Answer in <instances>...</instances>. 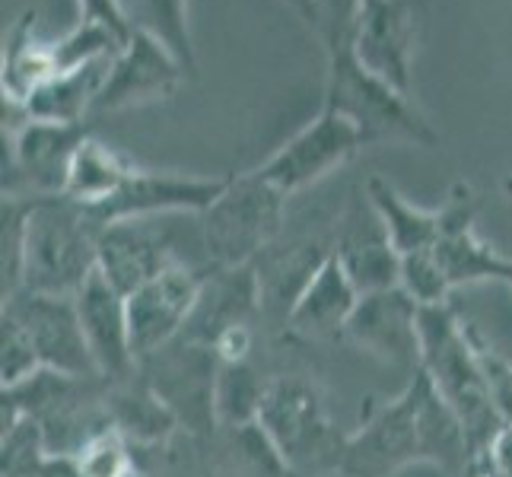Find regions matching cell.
Returning a JSON list of instances; mask_svg holds the SVG:
<instances>
[{
	"instance_id": "obj_1",
	"label": "cell",
	"mask_w": 512,
	"mask_h": 477,
	"mask_svg": "<svg viewBox=\"0 0 512 477\" xmlns=\"http://www.w3.org/2000/svg\"><path fill=\"white\" fill-rule=\"evenodd\" d=\"M423 462L468 471L471 449L452 408L436 395L427 373L414 369L404 392L385 401L357 433L347 436L338 477H395Z\"/></svg>"
},
{
	"instance_id": "obj_2",
	"label": "cell",
	"mask_w": 512,
	"mask_h": 477,
	"mask_svg": "<svg viewBox=\"0 0 512 477\" xmlns=\"http://www.w3.org/2000/svg\"><path fill=\"white\" fill-rule=\"evenodd\" d=\"M420 369L458 417L471 458L481 455L509 423L493 408L481 353L449 303L420 309Z\"/></svg>"
},
{
	"instance_id": "obj_3",
	"label": "cell",
	"mask_w": 512,
	"mask_h": 477,
	"mask_svg": "<svg viewBox=\"0 0 512 477\" xmlns=\"http://www.w3.org/2000/svg\"><path fill=\"white\" fill-rule=\"evenodd\" d=\"M102 223L90 204L67 194L32 198L26 217L23 290L45 296H77L99 271Z\"/></svg>"
},
{
	"instance_id": "obj_4",
	"label": "cell",
	"mask_w": 512,
	"mask_h": 477,
	"mask_svg": "<svg viewBox=\"0 0 512 477\" xmlns=\"http://www.w3.org/2000/svg\"><path fill=\"white\" fill-rule=\"evenodd\" d=\"M258 433L290 471L303 477H338L347 436L328 420L319 388L306 379H271L258 414Z\"/></svg>"
},
{
	"instance_id": "obj_5",
	"label": "cell",
	"mask_w": 512,
	"mask_h": 477,
	"mask_svg": "<svg viewBox=\"0 0 512 477\" xmlns=\"http://www.w3.org/2000/svg\"><path fill=\"white\" fill-rule=\"evenodd\" d=\"M325 109L344 115L357 125L363 144H414L433 147L439 134L430 121L417 112L411 96L398 93L392 83L376 77L353 55V48H341L328 55L325 80Z\"/></svg>"
},
{
	"instance_id": "obj_6",
	"label": "cell",
	"mask_w": 512,
	"mask_h": 477,
	"mask_svg": "<svg viewBox=\"0 0 512 477\" xmlns=\"http://www.w3.org/2000/svg\"><path fill=\"white\" fill-rule=\"evenodd\" d=\"M287 194H280L258 172L229 179L217 204L204 210V245L214 268L255 264L271 249L284 226Z\"/></svg>"
},
{
	"instance_id": "obj_7",
	"label": "cell",
	"mask_w": 512,
	"mask_h": 477,
	"mask_svg": "<svg viewBox=\"0 0 512 477\" xmlns=\"http://www.w3.org/2000/svg\"><path fill=\"white\" fill-rule=\"evenodd\" d=\"M427 26L423 0H363L353 26V55L376 77L411 96L414 58Z\"/></svg>"
},
{
	"instance_id": "obj_8",
	"label": "cell",
	"mask_w": 512,
	"mask_h": 477,
	"mask_svg": "<svg viewBox=\"0 0 512 477\" xmlns=\"http://www.w3.org/2000/svg\"><path fill=\"white\" fill-rule=\"evenodd\" d=\"M4 315L26 331L42 369L74 376V379H102L93 350L77 315L74 296H45L20 290L4 299Z\"/></svg>"
},
{
	"instance_id": "obj_9",
	"label": "cell",
	"mask_w": 512,
	"mask_h": 477,
	"mask_svg": "<svg viewBox=\"0 0 512 477\" xmlns=\"http://www.w3.org/2000/svg\"><path fill=\"white\" fill-rule=\"evenodd\" d=\"M363 134L357 125L338 112L322 109V115L306 125L296 137H290L268 163H261L255 172L264 182H271L280 194H296L315 182H322L325 175L338 172L344 163L363 150Z\"/></svg>"
},
{
	"instance_id": "obj_10",
	"label": "cell",
	"mask_w": 512,
	"mask_h": 477,
	"mask_svg": "<svg viewBox=\"0 0 512 477\" xmlns=\"http://www.w3.org/2000/svg\"><path fill=\"white\" fill-rule=\"evenodd\" d=\"M144 363H150L147 385L160 398L175 420L185 427L207 433L210 423L217 420V376H220V357L207 344H169L160 353H153Z\"/></svg>"
},
{
	"instance_id": "obj_11",
	"label": "cell",
	"mask_w": 512,
	"mask_h": 477,
	"mask_svg": "<svg viewBox=\"0 0 512 477\" xmlns=\"http://www.w3.org/2000/svg\"><path fill=\"white\" fill-rule=\"evenodd\" d=\"M204 280L207 274L185 268V264H172L169 271L147 280L144 287H137L131 296H125L131 350L137 363L160 353L185 331L188 318L201 299Z\"/></svg>"
},
{
	"instance_id": "obj_12",
	"label": "cell",
	"mask_w": 512,
	"mask_h": 477,
	"mask_svg": "<svg viewBox=\"0 0 512 477\" xmlns=\"http://www.w3.org/2000/svg\"><path fill=\"white\" fill-rule=\"evenodd\" d=\"M185 64L179 55L147 26H134L131 42L121 48L112 74L93 102V115L125 112L137 105L169 99L182 86Z\"/></svg>"
},
{
	"instance_id": "obj_13",
	"label": "cell",
	"mask_w": 512,
	"mask_h": 477,
	"mask_svg": "<svg viewBox=\"0 0 512 477\" xmlns=\"http://www.w3.org/2000/svg\"><path fill=\"white\" fill-rule=\"evenodd\" d=\"M229 179H198V175H166V172H147L134 169L128 182L121 185L109 201L93 204V214L102 226L118 220H147L160 214H204L217 204L226 191Z\"/></svg>"
},
{
	"instance_id": "obj_14",
	"label": "cell",
	"mask_w": 512,
	"mask_h": 477,
	"mask_svg": "<svg viewBox=\"0 0 512 477\" xmlns=\"http://www.w3.org/2000/svg\"><path fill=\"white\" fill-rule=\"evenodd\" d=\"M474 214H478V198H474L471 185H455L446 207L439 210V239L433 245V255L439 268L446 271L452 290L512 280V258L497 255L474 236Z\"/></svg>"
},
{
	"instance_id": "obj_15",
	"label": "cell",
	"mask_w": 512,
	"mask_h": 477,
	"mask_svg": "<svg viewBox=\"0 0 512 477\" xmlns=\"http://www.w3.org/2000/svg\"><path fill=\"white\" fill-rule=\"evenodd\" d=\"M344 334L385 363L420 369V306L401 287L360 296Z\"/></svg>"
},
{
	"instance_id": "obj_16",
	"label": "cell",
	"mask_w": 512,
	"mask_h": 477,
	"mask_svg": "<svg viewBox=\"0 0 512 477\" xmlns=\"http://www.w3.org/2000/svg\"><path fill=\"white\" fill-rule=\"evenodd\" d=\"M334 258L341 261L360 296L401 287V255L366 194H357L347 207L338 242H334Z\"/></svg>"
},
{
	"instance_id": "obj_17",
	"label": "cell",
	"mask_w": 512,
	"mask_h": 477,
	"mask_svg": "<svg viewBox=\"0 0 512 477\" xmlns=\"http://www.w3.org/2000/svg\"><path fill=\"white\" fill-rule=\"evenodd\" d=\"M74 303H77L80 325L86 334V344H90V350H93L99 376L109 385L134 379L140 363L134 360V350H131L128 299L96 271L80 287Z\"/></svg>"
},
{
	"instance_id": "obj_18",
	"label": "cell",
	"mask_w": 512,
	"mask_h": 477,
	"mask_svg": "<svg viewBox=\"0 0 512 477\" xmlns=\"http://www.w3.org/2000/svg\"><path fill=\"white\" fill-rule=\"evenodd\" d=\"M90 137L86 121L67 125V121H39L29 118L20 131H13V159L10 172L20 175L32 198L42 194H64L74 156Z\"/></svg>"
},
{
	"instance_id": "obj_19",
	"label": "cell",
	"mask_w": 512,
	"mask_h": 477,
	"mask_svg": "<svg viewBox=\"0 0 512 477\" xmlns=\"http://www.w3.org/2000/svg\"><path fill=\"white\" fill-rule=\"evenodd\" d=\"M172 264L182 261L172 255V242L160 226L147 220H118L102 229L99 274L121 296H131L147 280L169 271Z\"/></svg>"
},
{
	"instance_id": "obj_20",
	"label": "cell",
	"mask_w": 512,
	"mask_h": 477,
	"mask_svg": "<svg viewBox=\"0 0 512 477\" xmlns=\"http://www.w3.org/2000/svg\"><path fill=\"white\" fill-rule=\"evenodd\" d=\"M360 303V290L353 287V280L341 268L338 258H328L315 277L306 284L293 303L287 325L309 338H325V334H341L347 331V322L353 309Z\"/></svg>"
},
{
	"instance_id": "obj_21",
	"label": "cell",
	"mask_w": 512,
	"mask_h": 477,
	"mask_svg": "<svg viewBox=\"0 0 512 477\" xmlns=\"http://www.w3.org/2000/svg\"><path fill=\"white\" fill-rule=\"evenodd\" d=\"M115 58L118 55L96 58L83 67L67 70V74L51 77L42 90H35L32 99L26 102V115L39 118V121H67V125L86 121L93 115V102H96L99 90L112 74Z\"/></svg>"
},
{
	"instance_id": "obj_22",
	"label": "cell",
	"mask_w": 512,
	"mask_h": 477,
	"mask_svg": "<svg viewBox=\"0 0 512 477\" xmlns=\"http://www.w3.org/2000/svg\"><path fill=\"white\" fill-rule=\"evenodd\" d=\"M51 77H58L55 51L51 45L35 42V13H23L4 45V77H0L4 102L26 105Z\"/></svg>"
},
{
	"instance_id": "obj_23",
	"label": "cell",
	"mask_w": 512,
	"mask_h": 477,
	"mask_svg": "<svg viewBox=\"0 0 512 477\" xmlns=\"http://www.w3.org/2000/svg\"><path fill=\"white\" fill-rule=\"evenodd\" d=\"M366 198L373 201L385 223V233L398 249V255L427 252L439 239V210H420L411 201H404L395 185H388L379 175L366 182Z\"/></svg>"
},
{
	"instance_id": "obj_24",
	"label": "cell",
	"mask_w": 512,
	"mask_h": 477,
	"mask_svg": "<svg viewBox=\"0 0 512 477\" xmlns=\"http://www.w3.org/2000/svg\"><path fill=\"white\" fill-rule=\"evenodd\" d=\"M134 166L125 156L115 153L112 147H105L102 140L86 137L83 147L74 156V166H70V179L64 194L80 204H102L109 201L112 194L128 182V175Z\"/></svg>"
},
{
	"instance_id": "obj_25",
	"label": "cell",
	"mask_w": 512,
	"mask_h": 477,
	"mask_svg": "<svg viewBox=\"0 0 512 477\" xmlns=\"http://www.w3.org/2000/svg\"><path fill=\"white\" fill-rule=\"evenodd\" d=\"M271 382H261L255 369L245 363H220L217 376V420L236 423V427H249L258 423L261 404L268 398Z\"/></svg>"
},
{
	"instance_id": "obj_26",
	"label": "cell",
	"mask_w": 512,
	"mask_h": 477,
	"mask_svg": "<svg viewBox=\"0 0 512 477\" xmlns=\"http://www.w3.org/2000/svg\"><path fill=\"white\" fill-rule=\"evenodd\" d=\"M74 458L83 477H134L131 439L118 427H105L90 436Z\"/></svg>"
},
{
	"instance_id": "obj_27",
	"label": "cell",
	"mask_w": 512,
	"mask_h": 477,
	"mask_svg": "<svg viewBox=\"0 0 512 477\" xmlns=\"http://www.w3.org/2000/svg\"><path fill=\"white\" fill-rule=\"evenodd\" d=\"M32 198L7 194L4 198V236H0V277H4V299L23 290V249H26V217Z\"/></svg>"
},
{
	"instance_id": "obj_28",
	"label": "cell",
	"mask_w": 512,
	"mask_h": 477,
	"mask_svg": "<svg viewBox=\"0 0 512 477\" xmlns=\"http://www.w3.org/2000/svg\"><path fill=\"white\" fill-rule=\"evenodd\" d=\"M401 290L408 293L420 309L423 306H443L455 293L446 271L439 268L433 249L401 258Z\"/></svg>"
},
{
	"instance_id": "obj_29",
	"label": "cell",
	"mask_w": 512,
	"mask_h": 477,
	"mask_svg": "<svg viewBox=\"0 0 512 477\" xmlns=\"http://www.w3.org/2000/svg\"><path fill=\"white\" fill-rule=\"evenodd\" d=\"M363 0H312V32L319 35L325 51H341L353 42Z\"/></svg>"
},
{
	"instance_id": "obj_30",
	"label": "cell",
	"mask_w": 512,
	"mask_h": 477,
	"mask_svg": "<svg viewBox=\"0 0 512 477\" xmlns=\"http://www.w3.org/2000/svg\"><path fill=\"white\" fill-rule=\"evenodd\" d=\"M0 376H4V388H16L26 379H32L42 369L39 353H35L32 341L26 338V331L4 315L0 322Z\"/></svg>"
},
{
	"instance_id": "obj_31",
	"label": "cell",
	"mask_w": 512,
	"mask_h": 477,
	"mask_svg": "<svg viewBox=\"0 0 512 477\" xmlns=\"http://www.w3.org/2000/svg\"><path fill=\"white\" fill-rule=\"evenodd\" d=\"M144 4V23L150 32H156L160 39L179 55V61L191 70V42H188V23H185V0H140Z\"/></svg>"
},
{
	"instance_id": "obj_32",
	"label": "cell",
	"mask_w": 512,
	"mask_h": 477,
	"mask_svg": "<svg viewBox=\"0 0 512 477\" xmlns=\"http://www.w3.org/2000/svg\"><path fill=\"white\" fill-rule=\"evenodd\" d=\"M77 4H80V23H93V26L109 29L121 45L131 42L137 23L128 16L121 0H77Z\"/></svg>"
},
{
	"instance_id": "obj_33",
	"label": "cell",
	"mask_w": 512,
	"mask_h": 477,
	"mask_svg": "<svg viewBox=\"0 0 512 477\" xmlns=\"http://www.w3.org/2000/svg\"><path fill=\"white\" fill-rule=\"evenodd\" d=\"M468 468L474 477H512V423L493 436L481 455L471 458Z\"/></svg>"
},
{
	"instance_id": "obj_34",
	"label": "cell",
	"mask_w": 512,
	"mask_h": 477,
	"mask_svg": "<svg viewBox=\"0 0 512 477\" xmlns=\"http://www.w3.org/2000/svg\"><path fill=\"white\" fill-rule=\"evenodd\" d=\"M252 350V331L249 325H236L223 331L214 341V353L220 357V363H245V353Z\"/></svg>"
},
{
	"instance_id": "obj_35",
	"label": "cell",
	"mask_w": 512,
	"mask_h": 477,
	"mask_svg": "<svg viewBox=\"0 0 512 477\" xmlns=\"http://www.w3.org/2000/svg\"><path fill=\"white\" fill-rule=\"evenodd\" d=\"M35 477H83L80 468H77V458L74 455H55L48 452L45 462L35 471Z\"/></svg>"
},
{
	"instance_id": "obj_36",
	"label": "cell",
	"mask_w": 512,
	"mask_h": 477,
	"mask_svg": "<svg viewBox=\"0 0 512 477\" xmlns=\"http://www.w3.org/2000/svg\"><path fill=\"white\" fill-rule=\"evenodd\" d=\"M284 4L299 16V20H303L309 29H312V0H284Z\"/></svg>"
},
{
	"instance_id": "obj_37",
	"label": "cell",
	"mask_w": 512,
	"mask_h": 477,
	"mask_svg": "<svg viewBox=\"0 0 512 477\" xmlns=\"http://www.w3.org/2000/svg\"><path fill=\"white\" fill-rule=\"evenodd\" d=\"M506 357H509V363H512V353H506Z\"/></svg>"
},
{
	"instance_id": "obj_38",
	"label": "cell",
	"mask_w": 512,
	"mask_h": 477,
	"mask_svg": "<svg viewBox=\"0 0 512 477\" xmlns=\"http://www.w3.org/2000/svg\"><path fill=\"white\" fill-rule=\"evenodd\" d=\"M509 287H512V280H509Z\"/></svg>"
}]
</instances>
